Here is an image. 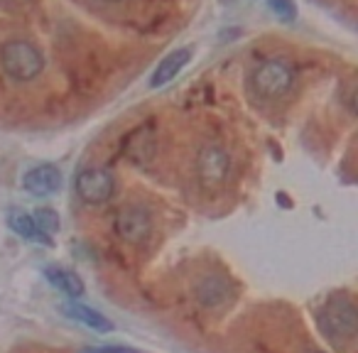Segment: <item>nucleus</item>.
<instances>
[{
    "mask_svg": "<svg viewBox=\"0 0 358 353\" xmlns=\"http://www.w3.org/2000/svg\"><path fill=\"white\" fill-rule=\"evenodd\" d=\"M234 297V289H231L229 280L221 278V275H206L196 282V299H199L204 307L219 309L226 307Z\"/></svg>",
    "mask_w": 358,
    "mask_h": 353,
    "instance_id": "obj_7",
    "label": "nucleus"
},
{
    "mask_svg": "<svg viewBox=\"0 0 358 353\" xmlns=\"http://www.w3.org/2000/svg\"><path fill=\"white\" fill-rule=\"evenodd\" d=\"M62 314L74 319V322L84 324V326L94 329V331H103V333L113 331V324H110L103 314L96 312V309L86 307V304H64V307H62Z\"/></svg>",
    "mask_w": 358,
    "mask_h": 353,
    "instance_id": "obj_11",
    "label": "nucleus"
},
{
    "mask_svg": "<svg viewBox=\"0 0 358 353\" xmlns=\"http://www.w3.org/2000/svg\"><path fill=\"white\" fill-rule=\"evenodd\" d=\"M59 185H62V174L55 164H37V167H32L25 174V180H22V187L35 196L55 194L59 189Z\"/></svg>",
    "mask_w": 358,
    "mask_h": 353,
    "instance_id": "obj_8",
    "label": "nucleus"
},
{
    "mask_svg": "<svg viewBox=\"0 0 358 353\" xmlns=\"http://www.w3.org/2000/svg\"><path fill=\"white\" fill-rule=\"evenodd\" d=\"M0 64L10 79L32 81L45 71V55L30 40H10L0 50Z\"/></svg>",
    "mask_w": 358,
    "mask_h": 353,
    "instance_id": "obj_1",
    "label": "nucleus"
},
{
    "mask_svg": "<svg viewBox=\"0 0 358 353\" xmlns=\"http://www.w3.org/2000/svg\"><path fill=\"white\" fill-rule=\"evenodd\" d=\"M32 221H35L37 233H40L42 240H45V236L57 233V229H59V216H57L55 209H37Z\"/></svg>",
    "mask_w": 358,
    "mask_h": 353,
    "instance_id": "obj_14",
    "label": "nucleus"
},
{
    "mask_svg": "<svg viewBox=\"0 0 358 353\" xmlns=\"http://www.w3.org/2000/svg\"><path fill=\"white\" fill-rule=\"evenodd\" d=\"M189 59H192V50H189V47H182V50L169 52V55L157 64L152 79H150V86H152V89H159V86L169 84V81H172L174 76L179 74V71L189 64Z\"/></svg>",
    "mask_w": 358,
    "mask_h": 353,
    "instance_id": "obj_9",
    "label": "nucleus"
},
{
    "mask_svg": "<svg viewBox=\"0 0 358 353\" xmlns=\"http://www.w3.org/2000/svg\"><path fill=\"white\" fill-rule=\"evenodd\" d=\"M45 275H47V280H50V282L55 284V287L59 289L62 294H66V297L79 299L81 294H84V280H81L76 273H71V270L47 268Z\"/></svg>",
    "mask_w": 358,
    "mask_h": 353,
    "instance_id": "obj_12",
    "label": "nucleus"
},
{
    "mask_svg": "<svg viewBox=\"0 0 358 353\" xmlns=\"http://www.w3.org/2000/svg\"><path fill=\"white\" fill-rule=\"evenodd\" d=\"M317 322L327 338H331L336 343L348 341L356 333V307H353V302L346 294H334L319 309Z\"/></svg>",
    "mask_w": 358,
    "mask_h": 353,
    "instance_id": "obj_2",
    "label": "nucleus"
},
{
    "mask_svg": "<svg viewBox=\"0 0 358 353\" xmlns=\"http://www.w3.org/2000/svg\"><path fill=\"white\" fill-rule=\"evenodd\" d=\"M8 224H10V229L15 231L20 238H25V240H42L40 233H37L35 221H32V216L27 214V211L13 209L10 216H8Z\"/></svg>",
    "mask_w": 358,
    "mask_h": 353,
    "instance_id": "obj_13",
    "label": "nucleus"
},
{
    "mask_svg": "<svg viewBox=\"0 0 358 353\" xmlns=\"http://www.w3.org/2000/svg\"><path fill=\"white\" fill-rule=\"evenodd\" d=\"M250 86L260 99H282L294 86V69L280 57L265 59L263 64L255 66L253 76H250Z\"/></svg>",
    "mask_w": 358,
    "mask_h": 353,
    "instance_id": "obj_3",
    "label": "nucleus"
},
{
    "mask_svg": "<svg viewBox=\"0 0 358 353\" xmlns=\"http://www.w3.org/2000/svg\"><path fill=\"white\" fill-rule=\"evenodd\" d=\"M113 226H115V236H118L120 240L138 245V243H143V240H148L150 231H152V216H150V211L145 209V206L128 204L118 211Z\"/></svg>",
    "mask_w": 358,
    "mask_h": 353,
    "instance_id": "obj_5",
    "label": "nucleus"
},
{
    "mask_svg": "<svg viewBox=\"0 0 358 353\" xmlns=\"http://www.w3.org/2000/svg\"><path fill=\"white\" fill-rule=\"evenodd\" d=\"M76 194L86 204H106L115 194V177L103 167H86L76 177Z\"/></svg>",
    "mask_w": 358,
    "mask_h": 353,
    "instance_id": "obj_4",
    "label": "nucleus"
},
{
    "mask_svg": "<svg viewBox=\"0 0 358 353\" xmlns=\"http://www.w3.org/2000/svg\"><path fill=\"white\" fill-rule=\"evenodd\" d=\"M81 353H138V351L125 346H101V348H84Z\"/></svg>",
    "mask_w": 358,
    "mask_h": 353,
    "instance_id": "obj_16",
    "label": "nucleus"
},
{
    "mask_svg": "<svg viewBox=\"0 0 358 353\" xmlns=\"http://www.w3.org/2000/svg\"><path fill=\"white\" fill-rule=\"evenodd\" d=\"M106 3H118V0H106Z\"/></svg>",
    "mask_w": 358,
    "mask_h": 353,
    "instance_id": "obj_17",
    "label": "nucleus"
},
{
    "mask_svg": "<svg viewBox=\"0 0 358 353\" xmlns=\"http://www.w3.org/2000/svg\"><path fill=\"white\" fill-rule=\"evenodd\" d=\"M123 152L128 154V159L143 164L150 162L155 157V135L150 128H140L135 133H130L123 143Z\"/></svg>",
    "mask_w": 358,
    "mask_h": 353,
    "instance_id": "obj_10",
    "label": "nucleus"
},
{
    "mask_svg": "<svg viewBox=\"0 0 358 353\" xmlns=\"http://www.w3.org/2000/svg\"><path fill=\"white\" fill-rule=\"evenodd\" d=\"M270 10H273L282 22H292L294 17H297V6H294V0H270Z\"/></svg>",
    "mask_w": 358,
    "mask_h": 353,
    "instance_id": "obj_15",
    "label": "nucleus"
},
{
    "mask_svg": "<svg viewBox=\"0 0 358 353\" xmlns=\"http://www.w3.org/2000/svg\"><path fill=\"white\" fill-rule=\"evenodd\" d=\"M229 169H231V157L219 145H206L199 152L196 174H199V182L204 189H209V192L219 189L226 182V177H229Z\"/></svg>",
    "mask_w": 358,
    "mask_h": 353,
    "instance_id": "obj_6",
    "label": "nucleus"
}]
</instances>
